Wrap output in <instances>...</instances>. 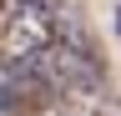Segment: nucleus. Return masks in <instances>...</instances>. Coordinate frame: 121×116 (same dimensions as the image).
Here are the masks:
<instances>
[{
    "mask_svg": "<svg viewBox=\"0 0 121 116\" xmlns=\"http://www.w3.org/2000/svg\"><path fill=\"white\" fill-rule=\"evenodd\" d=\"M0 106H5V116H35L45 106H56V91H51V81L35 71V61H10L5 56V66H0Z\"/></svg>",
    "mask_w": 121,
    "mask_h": 116,
    "instance_id": "f257e3e1",
    "label": "nucleus"
},
{
    "mask_svg": "<svg viewBox=\"0 0 121 116\" xmlns=\"http://www.w3.org/2000/svg\"><path fill=\"white\" fill-rule=\"evenodd\" d=\"M51 30H56V40H66V46H76V51H86V56H96V61H101V51H96V40H91L86 20L76 15L71 5H60L56 15H51Z\"/></svg>",
    "mask_w": 121,
    "mask_h": 116,
    "instance_id": "f03ea898",
    "label": "nucleus"
},
{
    "mask_svg": "<svg viewBox=\"0 0 121 116\" xmlns=\"http://www.w3.org/2000/svg\"><path fill=\"white\" fill-rule=\"evenodd\" d=\"M60 116H106V96H56Z\"/></svg>",
    "mask_w": 121,
    "mask_h": 116,
    "instance_id": "7ed1b4c3",
    "label": "nucleus"
},
{
    "mask_svg": "<svg viewBox=\"0 0 121 116\" xmlns=\"http://www.w3.org/2000/svg\"><path fill=\"white\" fill-rule=\"evenodd\" d=\"M116 35H121V5H116Z\"/></svg>",
    "mask_w": 121,
    "mask_h": 116,
    "instance_id": "20e7f679",
    "label": "nucleus"
}]
</instances>
